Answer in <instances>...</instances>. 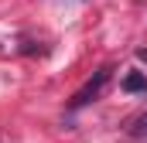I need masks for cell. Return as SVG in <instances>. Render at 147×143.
Wrapping results in <instances>:
<instances>
[{"label":"cell","instance_id":"obj_1","mask_svg":"<svg viewBox=\"0 0 147 143\" xmlns=\"http://www.w3.org/2000/svg\"><path fill=\"white\" fill-rule=\"evenodd\" d=\"M110 78H113V68H110V65L99 68V72H92V78H86V85L72 96L69 106H72V109H82V106H89V102H96V99L103 96V89L110 85Z\"/></svg>","mask_w":147,"mask_h":143},{"label":"cell","instance_id":"obj_2","mask_svg":"<svg viewBox=\"0 0 147 143\" xmlns=\"http://www.w3.org/2000/svg\"><path fill=\"white\" fill-rule=\"evenodd\" d=\"M127 133H130V140H134V143H147V112H140V116L130 123Z\"/></svg>","mask_w":147,"mask_h":143},{"label":"cell","instance_id":"obj_3","mask_svg":"<svg viewBox=\"0 0 147 143\" xmlns=\"http://www.w3.org/2000/svg\"><path fill=\"white\" fill-rule=\"evenodd\" d=\"M123 89H127V92H147V75L130 72V75L123 78Z\"/></svg>","mask_w":147,"mask_h":143}]
</instances>
